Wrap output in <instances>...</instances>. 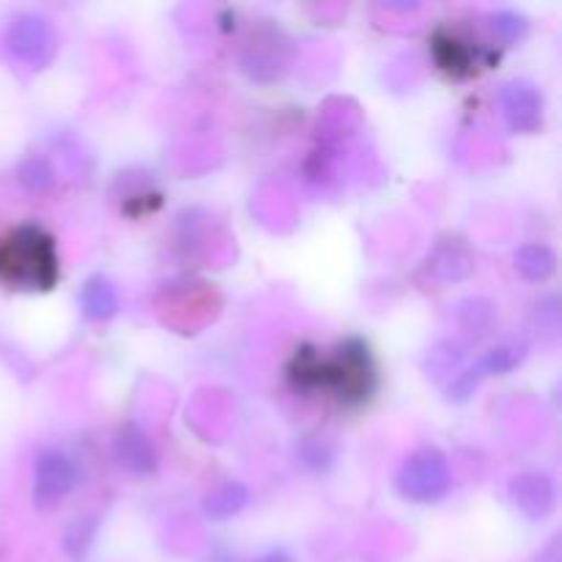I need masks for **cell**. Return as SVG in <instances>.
Returning <instances> with one entry per match:
<instances>
[{
  "mask_svg": "<svg viewBox=\"0 0 562 562\" xmlns=\"http://www.w3.org/2000/svg\"><path fill=\"white\" fill-rule=\"evenodd\" d=\"M461 327H464L467 333H475V329L486 333V329L492 327V305H488L486 300L464 302V305H461Z\"/></svg>",
  "mask_w": 562,
  "mask_h": 562,
  "instance_id": "obj_19",
  "label": "cell"
},
{
  "mask_svg": "<svg viewBox=\"0 0 562 562\" xmlns=\"http://www.w3.org/2000/svg\"><path fill=\"white\" fill-rule=\"evenodd\" d=\"M510 499L527 519H547L554 510V486L541 472H521L510 481Z\"/></svg>",
  "mask_w": 562,
  "mask_h": 562,
  "instance_id": "obj_8",
  "label": "cell"
},
{
  "mask_svg": "<svg viewBox=\"0 0 562 562\" xmlns=\"http://www.w3.org/2000/svg\"><path fill=\"white\" fill-rule=\"evenodd\" d=\"M256 562H296V560L291 558V554L285 552V549H272V552L261 554V558H258Z\"/></svg>",
  "mask_w": 562,
  "mask_h": 562,
  "instance_id": "obj_21",
  "label": "cell"
},
{
  "mask_svg": "<svg viewBox=\"0 0 562 562\" xmlns=\"http://www.w3.org/2000/svg\"><path fill=\"white\" fill-rule=\"evenodd\" d=\"M431 53L434 60L442 71H448L450 77H470L475 71L477 58L470 49V44L461 42L453 31L448 27H439L431 38Z\"/></svg>",
  "mask_w": 562,
  "mask_h": 562,
  "instance_id": "obj_10",
  "label": "cell"
},
{
  "mask_svg": "<svg viewBox=\"0 0 562 562\" xmlns=\"http://www.w3.org/2000/svg\"><path fill=\"white\" fill-rule=\"evenodd\" d=\"M5 49L31 69H44L58 53V33L42 14H20L5 31Z\"/></svg>",
  "mask_w": 562,
  "mask_h": 562,
  "instance_id": "obj_4",
  "label": "cell"
},
{
  "mask_svg": "<svg viewBox=\"0 0 562 562\" xmlns=\"http://www.w3.org/2000/svg\"><path fill=\"white\" fill-rule=\"evenodd\" d=\"M97 532H99V519L97 516L86 514V516H77L64 532V552L69 554L71 560H82L88 552H91L93 541H97Z\"/></svg>",
  "mask_w": 562,
  "mask_h": 562,
  "instance_id": "obj_14",
  "label": "cell"
},
{
  "mask_svg": "<svg viewBox=\"0 0 562 562\" xmlns=\"http://www.w3.org/2000/svg\"><path fill=\"white\" fill-rule=\"evenodd\" d=\"M324 357L313 346H300L289 362V379L296 390H318L322 387Z\"/></svg>",
  "mask_w": 562,
  "mask_h": 562,
  "instance_id": "obj_13",
  "label": "cell"
},
{
  "mask_svg": "<svg viewBox=\"0 0 562 562\" xmlns=\"http://www.w3.org/2000/svg\"><path fill=\"white\" fill-rule=\"evenodd\" d=\"M470 256H467L464 250H453L450 252V247H439L437 252H434L431 258V272L437 274L439 280H445V283H450V280H461L470 274Z\"/></svg>",
  "mask_w": 562,
  "mask_h": 562,
  "instance_id": "obj_16",
  "label": "cell"
},
{
  "mask_svg": "<svg viewBox=\"0 0 562 562\" xmlns=\"http://www.w3.org/2000/svg\"><path fill=\"white\" fill-rule=\"evenodd\" d=\"M322 387L335 390L344 404H366L376 390V362L366 340L349 338L338 346L333 360H324Z\"/></svg>",
  "mask_w": 562,
  "mask_h": 562,
  "instance_id": "obj_2",
  "label": "cell"
},
{
  "mask_svg": "<svg viewBox=\"0 0 562 562\" xmlns=\"http://www.w3.org/2000/svg\"><path fill=\"white\" fill-rule=\"evenodd\" d=\"M80 311L88 322L104 324L121 311L119 289L108 274H91L86 283L80 285Z\"/></svg>",
  "mask_w": 562,
  "mask_h": 562,
  "instance_id": "obj_9",
  "label": "cell"
},
{
  "mask_svg": "<svg viewBox=\"0 0 562 562\" xmlns=\"http://www.w3.org/2000/svg\"><path fill=\"white\" fill-rule=\"evenodd\" d=\"M450 486H453V475H450L448 456L431 445L406 456L395 472V492L406 503L434 505L448 497Z\"/></svg>",
  "mask_w": 562,
  "mask_h": 562,
  "instance_id": "obj_3",
  "label": "cell"
},
{
  "mask_svg": "<svg viewBox=\"0 0 562 562\" xmlns=\"http://www.w3.org/2000/svg\"><path fill=\"white\" fill-rule=\"evenodd\" d=\"M505 119H508L510 130L521 132V135H532V132L541 130L543 124V97L538 93V88L532 82L525 80H510L505 82L503 91Z\"/></svg>",
  "mask_w": 562,
  "mask_h": 562,
  "instance_id": "obj_6",
  "label": "cell"
},
{
  "mask_svg": "<svg viewBox=\"0 0 562 562\" xmlns=\"http://www.w3.org/2000/svg\"><path fill=\"white\" fill-rule=\"evenodd\" d=\"M527 349L521 344H499L494 349H488L481 360L475 362L477 371L486 376H503V373H510L521 360H525Z\"/></svg>",
  "mask_w": 562,
  "mask_h": 562,
  "instance_id": "obj_15",
  "label": "cell"
},
{
  "mask_svg": "<svg viewBox=\"0 0 562 562\" xmlns=\"http://www.w3.org/2000/svg\"><path fill=\"white\" fill-rule=\"evenodd\" d=\"M77 467L64 450L47 448L33 464V505L38 510H53L75 492Z\"/></svg>",
  "mask_w": 562,
  "mask_h": 562,
  "instance_id": "obj_5",
  "label": "cell"
},
{
  "mask_svg": "<svg viewBox=\"0 0 562 562\" xmlns=\"http://www.w3.org/2000/svg\"><path fill=\"white\" fill-rule=\"evenodd\" d=\"M113 459L121 470L140 477L154 475L159 467V456L151 437L140 426H135V423H126V426L119 428L113 439Z\"/></svg>",
  "mask_w": 562,
  "mask_h": 562,
  "instance_id": "obj_7",
  "label": "cell"
},
{
  "mask_svg": "<svg viewBox=\"0 0 562 562\" xmlns=\"http://www.w3.org/2000/svg\"><path fill=\"white\" fill-rule=\"evenodd\" d=\"M247 499H250V492H247L245 483L225 481L220 483V486H214L212 492L203 497V514L214 521L231 519V516H236L245 508Z\"/></svg>",
  "mask_w": 562,
  "mask_h": 562,
  "instance_id": "obj_11",
  "label": "cell"
},
{
  "mask_svg": "<svg viewBox=\"0 0 562 562\" xmlns=\"http://www.w3.org/2000/svg\"><path fill=\"white\" fill-rule=\"evenodd\" d=\"M16 179L25 190L31 192H47L55 184V170L44 157H27L16 170Z\"/></svg>",
  "mask_w": 562,
  "mask_h": 562,
  "instance_id": "obj_17",
  "label": "cell"
},
{
  "mask_svg": "<svg viewBox=\"0 0 562 562\" xmlns=\"http://www.w3.org/2000/svg\"><path fill=\"white\" fill-rule=\"evenodd\" d=\"M329 459H333V456H329V450L324 448V445L311 442V439L302 445V461H305L307 467H313V470H324V467H329Z\"/></svg>",
  "mask_w": 562,
  "mask_h": 562,
  "instance_id": "obj_20",
  "label": "cell"
},
{
  "mask_svg": "<svg viewBox=\"0 0 562 562\" xmlns=\"http://www.w3.org/2000/svg\"><path fill=\"white\" fill-rule=\"evenodd\" d=\"M514 267L525 280L543 283L558 269V256H554V250L549 245H525L516 250Z\"/></svg>",
  "mask_w": 562,
  "mask_h": 562,
  "instance_id": "obj_12",
  "label": "cell"
},
{
  "mask_svg": "<svg viewBox=\"0 0 562 562\" xmlns=\"http://www.w3.org/2000/svg\"><path fill=\"white\" fill-rule=\"evenodd\" d=\"M0 280L16 289L49 291L58 280L55 239L38 225H20L0 239Z\"/></svg>",
  "mask_w": 562,
  "mask_h": 562,
  "instance_id": "obj_1",
  "label": "cell"
},
{
  "mask_svg": "<svg viewBox=\"0 0 562 562\" xmlns=\"http://www.w3.org/2000/svg\"><path fill=\"white\" fill-rule=\"evenodd\" d=\"M492 31L499 42H516L527 33V16H521L519 11H497L492 14Z\"/></svg>",
  "mask_w": 562,
  "mask_h": 562,
  "instance_id": "obj_18",
  "label": "cell"
}]
</instances>
